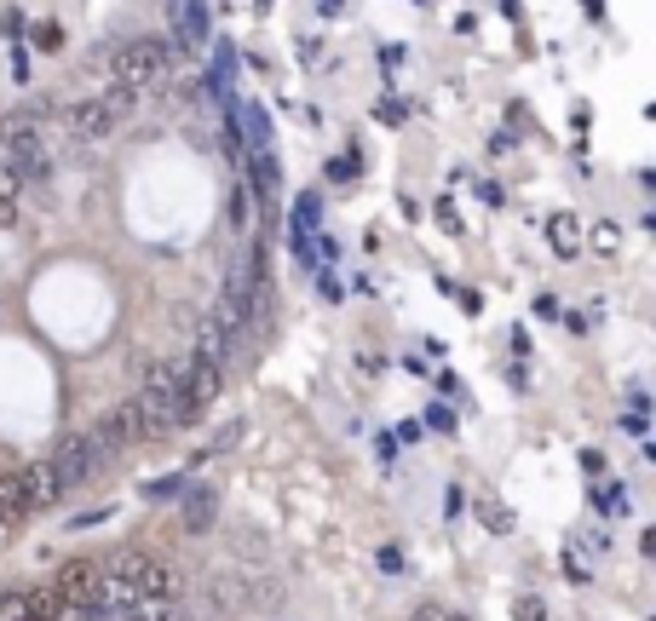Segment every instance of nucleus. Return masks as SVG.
<instances>
[{
    "instance_id": "1",
    "label": "nucleus",
    "mask_w": 656,
    "mask_h": 621,
    "mask_svg": "<svg viewBox=\"0 0 656 621\" xmlns=\"http://www.w3.org/2000/svg\"><path fill=\"white\" fill-rule=\"evenodd\" d=\"M179 58H185V46L162 41V35H139V41H127L121 52H110V87L133 92V98L162 92L167 81H173Z\"/></svg>"
},
{
    "instance_id": "2",
    "label": "nucleus",
    "mask_w": 656,
    "mask_h": 621,
    "mask_svg": "<svg viewBox=\"0 0 656 621\" xmlns=\"http://www.w3.org/2000/svg\"><path fill=\"white\" fill-rule=\"evenodd\" d=\"M0 161L29 184H47L52 179V161H47V138H41V115L18 110V115H0Z\"/></svg>"
},
{
    "instance_id": "3",
    "label": "nucleus",
    "mask_w": 656,
    "mask_h": 621,
    "mask_svg": "<svg viewBox=\"0 0 656 621\" xmlns=\"http://www.w3.org/2000/svg\"><path fill=\"white\" fill-rule=\"evenodd\" d=\"M173 374H179V426H196V420L219 403V391H225V368H213L208 357L190 351L185 363H173Z\"/></svg>"
},
{
    "instance_id": "4",
    "label": "nucleus",
    "mask_w": 656,
    "mask_h": 621,
    "mask_svg": "<svg viewBox=\"0 0 656 621\" xmlns=\"http://www.w3.org/2000/svg\"><path fill=\"white\" fill-rule=\"evenodd\" d=\"M47 466H52V478H58V489H81V483H93L104 472V449L93 443V432H70L52 449Z\"/></svg>"
},
{
    "instance_id": "5",
    "label": "nucleus",
    "mask_w": 656,
    "mask_h": 621,
    "mask_svg": "<svg viewBox=\"0 0 656 621\" xmlns=\"http://www.w3.org/2000/svg\"><path fill=\"white\" fill-rule=\"evenodd\" d=\"M139 409H144V420H150V437H162V432L179 426V374H173V363H150L144 391H139Z\"/></svg>"
},
{
    "instance_id": "6",
    "label": "nucleus",
    "mask_w": 656,
    "mask_h": 621,
    "mask_svg": "<svg viewBox=\"0 0 656 621\" xmlns=\"http://www.w3.org/2000/svg\"><path fill=\"white\" fill-rule=\"evenodd\" d=\"M150 437V420H144V409H139V397H127L116 414H104L93 426V443L104 449V460H116V455H127L133 443H144Z\"/></svg>"
},
{
    "instance_id": "7",
    "label": "nucleus",
    "mask_w": 656,
    "mask_h": 621,
    "mask_svg": "<svg viewBox=\"0 0 656 621\" xmlns=\"http://www.w3.org/2000/svg\"><path fill=\"white\" fill-rule=\"evenodd\" d=\"M202 598L213 616H248L254 610V570H213L202 581Z\"/></svg>"
},
{
    "instance_id": "8",
    "label": "nucleus",
    "mask_w": 656,
    "mask_h": 621,
    "mask_svg": "<svg viewBox=\"0 0 656 621\" xmlns=\"http://www.w3.org/2000/svg\"><path fill=\"white\" fill-rule=\"evenodd\" d=\"M98 587H104V564H93V558H70V564L58 570V581H52V593L64 598L70 610H87L98 598Z\"/></svg>"
},
{
    "instance_id": "9",
    "label": "nucleus",
    "mask_w": 656,
    "mask_h": 621,
    "mask_svg": "<svg viewBox=\"0 0 656 621\" xmlns=\"http://www.w3.org/2000/svg\"><path fill=\"white\" fill-rule=\"evenodd\" d=\"M179 518H185V535H213L219 529V489L213 483H185Z\"/></svg>"
},
{
    "instance_id": "10",
    "label": "nucleus",
    "mask_w": 656,
    "mask_h": 621,
    "mask_svg": "<svg viewBox=\"0 0 656 621\" xmlns=\"http://www.w3.org/2000/svg\"><path fill=\"white\" fill-rule=\"evenodd\" d=\"M64 127H70L75 138H87V144H98V138H110L121 127V115L104 104V98H81L70 115H64Z\"/></svg>"
},
{
    "instance_id": "11",
    "label": "nucleus",
    "mask_w": 656,
    "mask_h": 621,
    "mask_svg": "<svg viewBox=\"0 0 656 621\" xmlns=\"http://www.w3.org/2000/svg\"><path fill=\"white\" fill-rule=\"evenodd\" d=\"M242 167H248V190H254V202L277 207L282 202V167H277V150H248L242 156Z\"/></svg>"
},
{
    "instance_id": "12",
    "label": "nucleus",
    "mask_w": 656,
    "mask_h": 621,
    "mask_svg": "<svg viewBox=\"0 0 656 621\" xmlns=\"http://www.w3.org/2000/svg\"><path fill=\"white\" fill-rule=\"evenodd\" d=\"M18 483H24V501H29V512H41V506H52L64 489H58V478H52V466L47 460H35V466H24L18 472Z\"/></svg>"
},
{
    "instance_id": "13",
    "label": "nucleus",
    "mask_w": 656,
    "mask_h": 621,
    "mask_svg": "<svg viewBox=\"0 0 656 621\" xmlns=\"http://www.w3.org/2000/svg\"><path fill=\"white\" fill-rule=\"evenodd\" d=\"M167 12H173V29L185 35V41H208V0H167Z\"/></svg>"
},
{
    "instance_id": "14",
    "label": "nucleus",
    "mask_w": 656,
    "mask_h": 621,
    "mask_svg": "<svg viewBox=\"0 0 656 621\" xmlns=\"http://www.w3.org/2000/svg\"><path fill=\"white\" fill-rule=\"evenodd\" d=\"M231 75H236V46L231 41H219L213 46V69H208V87H213V98L231 110L236 104V92H231Z\"/></svg>"
},
{
    "instance_id": "15",
    "label": "nucleus",
    "mask_w": 656,
    "mask_h": 621,
    "mask_svg": "<svg viewBox=\"0 0 656 621\" xmlns=\"http://www.w3.org/2000/svg\"><path fill=\"white\" fill-rule=\"evenodd\" d=\"M231 552L242 558V570H248V564H271V535L242 524V529H231Z\"/></svg>"
},
{
    "instance_id": "16",
    "label": "nucleus",
    "mask_w": 656,
    "mask_h": 621,
    "mask_svg": "<svg viewBox=\"0 0 656 621\" xmlns=\"http://www.w3.org/2000/svg\"><path fill=\"white\" fill-rule=\"evenodd\" d=\"M24 621H70V604L52 587H29L24 593Z\"/></svg>"
},
{
    "instance_id": "17",
    "label": "nucleus",
    "mask_w": 656,
    "mask_h": 621,
    "mask_svg": "<svg viewBox=\"0 0 656 621\" xmlns=\"http://www.w3.org/2000/svg\"><path fill=\"white\" fill-rule=\"evenodd\" d=\"M547 242H553L559 259H576V253H582V225H576L570 213H553V219H547Z\"/></svg>"
},
{
    "instance_id": "18",
    "label": "nucleus",
    "mask_w": 656,
    "mask_h": 621,
    "mask_svg": "<svg viewBox=\"0 0 656 621\" xmlns=\"http://www.w3.org/2000/svg\"><path fill=\"white\" fill-rule=\"evenodd\" d=\"M24 512H29V501H24V483H18V472H0V529L18 524Z\"/></svg>"
},
{
    "instance_id": "19",
    "label": "nucleus",
    "mask_w": 656,
    "mask_h": 621,
    "mask_svg": "<svg viewBox=\"0 0 656 621\" xmlns=\"http://www.w3.org/2000/svg\"><path fill=\"white\" fill-rule=\"evenodd\" d=\"M317 225H323V196H317V190H305L300 202H294V236H311Z\"/></svg>"
},
{
    "instance_id": "20",
    "label": "nucleus",
    "mask_w": 656,
    "mask_h": 621,
    "mask_svg": "<svg viewBox=\"0 0 656 621\" xmlns=\"http://www.w3.org/2000/svg\"><path fill=\"white\" fill-rule=\"evenodd\" d=\"M185 472H173V478H156V483H144V501H173V495H185Z\"/></svg>"
},
{
    "instance_id": "21",
    "label": "nucleus",
    "mask_w": 656,
    "mask_h": 621,
    "mask_svg": "<svg viewBox=\"0 0 656 621\" xmlns=\"http://www.w3.org/2000/svg\"><path fill=\"white\" fill-rule=\"evenodd\" d=\"M248 219H254V190H248V184H236V190H231V225L242 230Z\"/></svg>"
},
{
    "instance_id": "22",
    "label": "nucleus",
    "mask_w": 656,
    "mask_h": 621,
    "mask_svg": "<svg viewBox=\"0 0 656 621\" xmlns=\"http://www.w3.org/2000/svg\"><path fill=\"white\" fill-rule=\"evenodd\" d=\"M513 616H518V621H547V604H541L536 593H524V598L513 604Z\"/></svg>"
},
{
    "instance_id": "23",
    "label": "nucleus",
    "mask_w": 656,
    "mask_h": 621,
    "mask_svg": "<svg viewBox=\"0 0 656 621\" xmlns=\"http://www.w3.org/2000/svg\"><path fill=\"white\" fill-rule=\"evenodd\" d=\"M616 242H622L616 225H593V253H616Z\"/></svg>"
},
{
    "instance_id": "24",
    "label": "nucleus",
    "mask_w": 656,
    "mask_h": 621,
    "mask_svg": "<svg viewBox=\"0 0 656 621\" xmlns=\"http://www.w3.org/2000/svg\"><path fill=\"white\" fill-rule=\"evenodd\" d=\"M18 190H24V179H18V173L0 161V202H18Z\"/></svg>"
},
{
    "instance_id": "25",
    "label": "nucleus",
    "mask_w": 656,
    "mask_h": 621,
    "mask_svg": "<svg viewBox=\"0 0 656 621\" xmlns=\"http://www.w3.org/2000/svg\"><path fill=\"white\" fill-rule=\"evenodd\" d=\"M35 46L58 52V46H64V29H58V23H41V29H35Z\"/></svg>"
},
{
    "instance_id": "26",
    "label": "nucleus",
    "mask_w": 656,
    "mask_h": 621,
    "mask_svg": "<svg viewBox=\"0 0 656 621\" xmlns=\"http://www.w3.org/2000/svg\"><path fill=\"white\" fill-rule=\"evenodd\" d=\"M375 115H380V121H386V127H398V121H403V115H409V110H403L398 98H380V104H375Z\"/></svg>"
},
{
    "instance_id": "27",
    "label": "nucleus",
    "mask_w": 656,
    "mask_h": 621,
    "mask_svg": "<svg viewBox=\"0 0 656 621\" xmlns=\"http://www.w3.org/2000/svg\"><path fill=\"white\" fill-rule=\"evenodd\" d=\"M0 29H6V41L18 46L24 41V12H0Z\"/></svg>"
},
{
    "instance_id": "28",
    "label": "nucleus",
    "mask_w": 656,
    "mask_h": 621,
    "mask_svg": "<svg viewBox=\"0 0 656 621\" xmlns=\"http://www.w3.org/2000/svg\"><path fill=\"white\" fill-rule=\"evenodd\" d=\"M375 564H380V575H403V552L398 547H380Z\"/></svg>"
},
{
    "instance_id": "29",
    "label": "nucleus",
    "mask_w": 656,
    "mask_h": 621,
    "mask_svg": "<svg viewBox=\"0 0 656 621\" xmlns=\"http://www.w3.org/2000/svg\"><path fill=\"white\" fill-rule=\"evenodd\" d=\"M328 179H357V161H352V156H340V161H328Z\"/></svg>"
},
{
    "instance_id": "30",
    "label": "nucleus",
    "mask_w": 656,
    "mask_h": 621,
    "mask_svg": "<svg viewBox=\"0 0 656 621\" xmlns=\"http://www.w3.org/2000/svg\"><path fill=\"white\" fill-rule=\"evenodd\" d=\"M409 621H455V616H449L444 604H421V610H415Z\"/></svg>"
},
{
    "instance_id": "31",
    "label": "nucleus",
    "mask_w": 656,
    "mask_h": 621,
    "mask_svg": "<svg viewBox=\"0 0 656 621\" xmlns=\"http://www.w3.org/2000/svg\"><path fill=\"white\" fill-rule=\"evenodd\" d=\"M12 81H29V52L24 46H12Z\"/></svg>"
},
{
    "instance_id": "32",
    "label": "nucleus",
    "mask_w": 656,
    "mask_h": 621,
    "mask_svg": "<svg viewBox=\"0 0 656 621\" xmlns=\"http://www.w3.org/2000/svg\"><path fill=\"white\" fill-rule=\"evenodd\" d=\"M236 437H242V420H231V426H219V437H213V449H231Z\"/></svg>"
},
{
    "instance_id": "33",
    "label": "nucleus",
    "mask_w": 656,
    "mask_h": 621,
    "mask_svg": "<svg viewBox=\"0 0 656 621\" xmlns=\"http://www.w3.org/2000/svg\"><path fill=\"white\" fill-rule=\"evenodd\" d=\"M311 6H317V18H340L346 12V0H311Z\"/></svg>"
},
{
    "instance_id": "34",
    "label": "nucleus",
    "mask_w": 656,
    "mask_h": 621,
    "mask_svg": "<svg viewBox=\"0 0 656 621\" xmlns=\"http://www.w3.org/2000/svg\"><path fill=\"white\" fill-rule=\"evenodd\" d=\"M426 420H432L438 432H449V426H455V414H449V409H426Z\"/></svg>"
},
{
    "instance_id": "35",
    "label": "nucleus",
    "mask_w": 656,
    "mask_h": 621,
    "mask_svg": "<svg viewBox=\"0 0 656 621\" xmlns=\"http://www.w3.org/2000/svg\"><path fill=\"white\" fill-rule=\"evenodd\" d=\"M18 219V202H0V225H12Z\"/></svg>"
}]
</instances>
